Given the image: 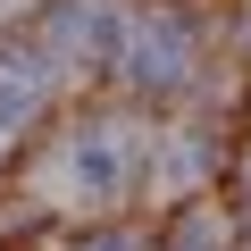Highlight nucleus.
<instances>
[{
  "label": "nucleus",
  "instance_id": "1",
  "mask_svg": "<svg viewBox=\"0 0 251 251\" xmlns=\"http://www.w3.org/2000/svg\"><path fill=\"white\" fill-rule=\"evenodd\" d=\"M184 59H193L184 17H151L134 42H126V75H134V84H176V75H184Z\"/></svg>",
  "mask_w": 251,
  "mask_h": 251
},
{
  "label": "nucleus",
  "instance_id": "2",
  "mask_svg": "<svg viewBox=\"0 0 251 251\" xmlns=\"http://www.w3.org/2000/svg\"><path fill=\"white\" fill-rule=\"evenodd\" d=\"M67 176H75V193H84V201H109V193L126 184V134H117V126H92V134H75Z\"/></svg>",
  "mask_w": 251,
  "mask_h": 251
},
{
  "label": "nucleus",
  "instance_id": "3",
  "mask_svg": "<svg viewBox=\"0 0 251 251\" xmlns=\"http://www.w3.org/2000/svg\"><path fill=\"white\" fill-rule=\"evenodd\" d=\"M42 92H50V67H42L34 50H0V134H9V126H25Z\"/></svg>",
  "mask_w": 251,
  "mask_h": 251
},
{
  "label": "nucleus",
  "instance_id": "4",
  "mask_svg": "<svg viewBox=\"0 0 251 251\" xmlns=\"http://www.w3.org/2000/svg\"><path fill=\"white\" fill-rule=\"evenodd\" d=\"M176 251H218V218H193V226H176Z\"/></svg>",
  "mask_w": 251,
  "mask_h": 251
},
{
  "label": "nucleus",
  "instance_id": "5",
  "mask_svg": "<svg viewBox=\"0 0 251 251\" xmlns=\"http://www.w3.org/2000/svg\"><path fill=\"white\" fill-rule=\"evenodd\" d=\"M84 251H134V234H92Z\"/></svg>",
  "mask_w": 251,
  "mask_h": 251
}]
</instances>
